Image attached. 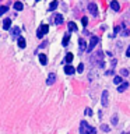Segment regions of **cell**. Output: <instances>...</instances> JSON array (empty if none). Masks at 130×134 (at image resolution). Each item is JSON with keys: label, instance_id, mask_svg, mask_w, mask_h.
I'll use <instances>...</instances> for the list:
<instances>
[{"label": "cell", "instance_id": "cell-29", "mask_svg": "<svg viewBox=\"0 0 130 134\" xmlns=\"http://www.w3.org/2000/svg\"><path fill=\"white\" fill-rule=\"evenodd\" d=\"M94 77H95V71H91L90 74H88V80H90V81H92V80H94Z\"/></svg>", "mask_w": 130, "mask_h": 134}, {"label": "cell", "instance_id": "cell-24", "mask_svg": "<svg viewBox=\"0 0 130 134\" xmlns=\"http://www.w3.org/2000/svg\"><path fill=\"white\" fill-rule=\"evenodd\" d=\"M71 60H73V55H71V53H67V55H66V63H71Z\"/></svg>", "mask_w": 130, "mask_h": 134}, {"label": "cell", "instance_id": "cell-25", "mask_svg": "<svg viewBox=\"0 0 130 134\" xmlns=\"http://www.w3.org/2000/svg\"><path fill=\"white\" fill-rule=\"evenodd\" d=\"M120 75L127 77V75H129V70H126V68H120Z\"/></svg>", "mask_w": 130, "mask_h": 134}, {"label": "cell", "instance_id": "cell-28", "mask_svg": "<svg viewBox=\"0 0 130 134\" xmlns=\"http://www.w3.org/2000/svg\"><path fill=\"white\" fill-rule=\"evenodd\" d=\"M112 124H113V126H116V124H118V115H113V117H112Z\"/></svg>", "mask_w": 130, "mask_h": 134}, {"label": "cell", "instance_id": "cell-6", "mask_svg": "<svg viewBox=\"0 0 130 134\" xmlns=\"http://www.w3.org/2000/svg\"><path fill=\"white\" fill-rule=\"evenodd\" d=\"M108 91L106 89H104V91H102V96H101V103H102V106H104V108H106L108 106Z\"/></svg>", "mask_w": 130, "mask_h": 134}, {"label": "cell", "instance_id": "cell-21", "mask_svg": "<svg viewBox=\"0 0 130 134\" xmlns=\"http://www.w3.org/2000/svg\"><path fill=\"white\" fill-rule=\"evenodd\" d=\"M113 83H115V84H122V83H123V78L120 77V75H115V78H113Z\"/></svg>", "mask_w": 130, "mask_h": 134}, {"label": "cell", "instance_id": "cell-9", "mask_svg": "<svg viewBox=\"0 0 130 134\" xmlns=\"http://www.w3.org/2000/svg\"><path fill=\"white\" fill-rule=\"evenodd\" d=\"M64 73H66V74H69V75H73L74 73H76V68H74L73 66L67 64V66L64 67Z\"/></svg>", "mask_w": 130, "mask_h": 134}, {"label": "cell", "instance_id": "cell-33", "mask_svg": "<svg viewBox=\"0 0 130 134\" xmlns=\"http://www.w3.org/2000/svg\"><path fill=\"white\" fill-rule=\"evenodd\" d=\"M126 56L130 57V45H129V48H127V50H126Z\"/></svg>", "mask_w": 130, "mask_h": 134}, {"label": "cell", "instance_id": "cell-7", "mask_svg": "<svg viewBox=\"0 0 130 134\" xmlns=\"http://www.w3.org/2000/svg\"><path fill=\"white\" fill-rule=\"evenodd\" d=\"M55 81H56V74H55V73H51V74L48 75L46 84H48V85H53V84H55Z\"/></svg>", "mask_w": 130, "mask_h": 134}, {"label": "cell", "instance_id": "cell-13", "mask_svg": "<svg viewBox=\"0 0 130 134\" xmlns=\"http://www.w3.org/2000/svg\"><path fill=\"white\" fill-rule=\"evenodd\" d=\"M127 88H129V83H122L118 87V92H123V91H126Z\"/></svg>", "mask_w": 130, "mask_h": 134}, {"label": "cell", "instance_id": "cell-10", "mask_svg": "<svg viewBox=\"0 0 130 134\" xmlns=\"http://www.w3.org/2000/svg\"><path fill=\"white\" fill-rule=\"evenodd\" d=\"M78 46H80V52H84V50H87V42H85L83 38L78 39Z\"/></svg>", "mask_w": 130, "mask_h": 134}, {"label": "cell", "instance_id": "cell-1", "mask_svg": "<svg viewBox=\"0 0 130 134\" xmlns=\"http://www.w3.org/2000/svg\"><path fill=\"white\" fill-rule=\"evenodd\" d=\"M91 63L92 64H98V66L104 67V52L101 49L96 50L94 55L91 56Z\"/></svg>", "mask_w": 130, "mask_h": 134}, {"label": "cell", "instance_id": "cell-4", "mask_svg": "<svg viewBox=\"0 0 130 134\" xmlns=\"http://www.w3.org/2000/svg\"><path fill=\"white\" fill-rule=\"evenodd\" d=\"M48 31H49V25L41 24L39 28H38V31H36V36H38V38H43V35L48 34Z\"/></svg>", "mask_w": 130, "mask_h": 134}, {"label": "cell", "instance_id": "cell-8", "mask_svg": "<svg viewBox=\"0 0 130 134\" xmlns=\"http://www.w3.org/2000/svg\"><path fill=\"white\" fill-rule=\"evenodd\" d=\"M20 32H21V31H20V28L14 27L11 29V39H18V38H20Z\"/></svg>", "mask_w": 130, "mask_h": 134}, {"label": "cell", "instance_id": "cell-34", "mask_svg": "<svg viewBox=\"0 0 130 134\" xmlns=\"http://www.w3.org/2000/svg\"><path fill=\"white\" fill-rule=\"evenodd\" d=\"M122 35H123V36H127V35H129V31H127V29H124L123 32H122Z\"/></svg>", "mask_w": 130, "mask_h": 134}, {"label": "cell", "instance_id": "cell-27", "mask_svg": "<svg viewBox=\"0 0 130 134\" xmlns=\"http://www.w3.org/2000/svg\"><path fill=\"white\" fill-rule=\"evenodd\" d=\"M81 24H83V27H87V24H88V18H87V17H83V18H81Z\"/></svg>", "mask_w": 130, "mask_h": 134}, {"label": "cell", "instance_id": "cell-20", "mask_svg": "<svg viewBox=\"0 0 130 134\" xmlns=\"http://www.w3.org/2000/svg\"><path fill=\"white\" fill-rule=\"evenodd\" d=\"M14 8L18 10V11H21L23 10V3H21V1H16V3H14Z\"/></svg>", "mask_w": 130, "mask_h": 134}, {"label": "cell", "instance_id": "cell-15", "mask_svg": "<svg viewBox=\"0 0 130 134\" xmlns=\"http://www.w3.org/2000/svg\"><path fill=\"white\" fill-rule=\"evenodd\" d=\"M10 25H11V20L10 18H6L4 21H3V29H10Z\"/></svg>", "mask_w": 130, "mask_h": 134}, {"label": "cell", "instance_id": "cell-23", "mask_svg": "<svg viewBox=\"0 0 130 134\" xmlns=\"http://www.w3.org/2000/svg\"><path fill=\"white\" fill-rule=\"evenodd\" d=\"M7 10H9V7H7V6H1V7H0V17L3 16Z\"/></svg>", "mask_w": 130, "mask_h": 134}, {"label": "cell", "instance_id": "cell-18", "mask_svg": "<svg viewBox=\"0 0 130 134\" xmlns=\"http://www.w3.org/2000/svg\"><path fill=\"white\" fill-rule=\"evenodd\" d=\"M18 46H20L21 49H24V48L27 46V42H25V39H24L23 36H20V38H18Z\"/></svg>", "mask_w": 130, "mask_h": 134}, {"label": "cell", "instance_id": "cell-35", "mask_svg": "<svg viewBox=\"0 0 130 134\" xmlns=\"http://www.w3.org/2000/svg\"><path fill=\"white\" fill-rule=\"evenodd\" d=\"M46 43H48V42H46V41H45V42H42V43L39 45V48H45V46H46Z\"/></svg>", "mask_w": 130, "mask_h": 134}, {"label": "cell", "instance_id": "cell-31", "mask_svg": "<svg viewBox=\"0 0 130 134\" xmlns=\"http://www.w3.org/2000/svg\"><path fill=\"white\" fill-rule=\"evenodd\" d=\"M101 128L104 130V131H106V133L109 131V126H106V124H102V126H101Z\"/></svg>", "mask_w": 130, "mask_h": 134}, {"label": "cell", "instance_id": "cell-5", "mask_svg": "<svg viewBox=\"0 0 130 134\" xmlns=\"http://www.w3.org/2000/svg\"><path fill=\"white\" fill-rule=\"evenodd\" d=\"M88 11L91 13L92 17H98V6L95 3H90L88 4Z\"/></svg>", "mask_w": 130, "mask_h": 134}, {"label": "cell", "instance_id": "cell-19", "mask_svg": "<svg viewBox=\"0 0 130 134\" xmlns=\"http://www.w3.org/2000/svg\"><path fill=\"white\" fill-rule=\"evenodd\" d=\"M57 6H59V3H57V1H52L51 6H49V8H48V11H53V10H56Z\"/></svg>", "mask_w": 130, "mask_h": 134}, {"label": "cell", "instance_id": "cell-37", "mask_svg": "<svg viewBox=\"0 0 130 134\" xmlns=\"http://www.w3.org/2000/svg\"><path fill=\"white\" fill-rule=\"evenodd\" d=\"M127 134H130V133H127Z\"/></svg>", "mask_w": 130, "mask_h": 134}, {"label": "cell", "instance_id": "cell-12", "mask_svg": "<svg viewBox=\"0 0 130 134\" xmlns=\"http://www.w3.org/2000/svg\"><path fill=\"white\" fill-rule=\"evenodd\" d=\"M70 36H71V34H70V32H67L64 36H63V41H62V45H63V46H67L69 41H70Z\"/></svg>", "mask_w": 130, "mask_h": 134}, {"label": "cell", "instance_id": "cell-14", "mask_svg": "<svg viewBox=\"0 0 130 134\" xmlns=\"http://www.w3.org/2000/svg\"><path fill=\"white\" fill-rule=\"evenodd\" d=\"M55 24H56V25L63 24V16L62 14H56V16H55Z\"/></svg>", "mask_w": 130, "mask_h": 134}, {"label": "cell", "instance_id": "cell-2", "mask_svg": "<svg viewBox=\"0 0 130 134\" xmlns=\"http://www.w3.org/2000/svg\"><path fill=\"white\" fill-rule=\"evenodd\" d=\"M80 134H96V130L88 126V123L83 120V122H80Z\"/></svg>", "mask_w": 130, "mask_h": 134}, {"label": "cell", "instance_id": "cell-22", "mask_svg": "<svg viewBox=\"0 0 130 134\" xmlns=\"http://www.w3.org/2000/svg\"><path fill=\"white\" fill-rule=\"evenodd\" d=\"M120 31V27H115V31H113V34H109V38H115L116 36V34Z\"/></svg>", "mask_w": 130, "mask_h": 134}, {"label": "cell", "instance_id": "cell-26", "mask_svg": "<svg viewBox=\"0 0 130 134\" xmlns=\"http://www.w3.org/2000/svg\"><path fill=\"white\" fill-rule=\"evenodd\" d=\"M83 70H84V64H83V63H80L78 67L76 68V71H78V74H80V73H83Z\"/></svg>", "mask_w": 130, "mask_h": 134}, {"label": "cell", "instance_id": "cell-3", "mask_svg": "<svg viewBox=\"0 0 130 134\" xmlns=\"http://www.w3.org/2000/svg\"><path fill=\"white\" fill-rule=\"evenodd\" d=\"M98 42H99V38L98 36H95V35H92L90 39V43H87V52L90 53V52H92L94 50V48H95L96 45H98Z\"/></svg>", "mask_w": 130, "mask_h": 134}, {"label": "cell", "instance_id": "cell-16", "mask_svg": "<svg viewBox=\"0 0 130 134\" xmlns=\"http://www.w3.org/2000/svg\"><path fill=\"white\" fill-rule=\"evenodd\" d=\"M39 61H41V64H42V66H46V64H48V57H46L43 53H41V55H39Z\"/></svg>", "mask_w": 130, "mask_h": 134}, {"label": "cell", "instance_id": "cell-36", "mask_svg": "<svg viewBox=\"0 0 130 134\" xmlns=\"http://www.w3.org/2000/svg\"><path fill=\"white\" fill-rule=\"evenodd\" d=\"M105 74H106V75H111V74H113V70H108Z\"/></svg>", "mask_w": 130, "mask_h": 134}, {"label": "cell", "instance_id": "cell-17", "mask_svg": "<svg viewBox=\"0 0 130 134\" xmlns=\"http://www.w3.org/2000/svg\"><path fill=\"white\" fill-rule=\"evenodd\" d=\"M67 27H69V31H70V32H71V31H78V27H77L74 22H71V21L67 22Z\"/></svg>", "mask_w": 130, "mask_h": 134}, {"label": "cell", "instance_id": "cell-32", "mask_svg": "<svg viewBox=\"0 0 130 134\" xmlns=\"http://www.w3.org/2000/svg\"><path fill=\"white\" fill-rule=\"evenodd\" d=\"M111 66H112V70H113V67L116 66V59H113V60L111 61Z\"/></svg>", "mask_w": 130, "mask_h": 134}, {"label": "cell", "instance_id": "cell-30", "mask_svg": "<svg viewBox=\"0 0 130 134\" xmlns=\"http://www.w3.org/2000/svg\"><path fill=\"white\" fill-rule=\"evenodd\" d=\"M85 115H87V116H92V110H91L90 108H87V109H85Z\"/></svg>", "mask_w": 130, "mask_h": 134}, {"label": "cell", "instance_id": "cell-11", "mask_svg": "<svg viewBox=\"0 0 130 134\" xmlns=\"http://www.w3.org/2000/svg\"><path fill=\"white\" fill-rule=\"evenodd\" d=\"M111 8H112L113 11H119L120 10V4H119L116 0H113V1H111Z\"/></svg>", "mask_w": 130, "mask_h": 134}]
</instances>
